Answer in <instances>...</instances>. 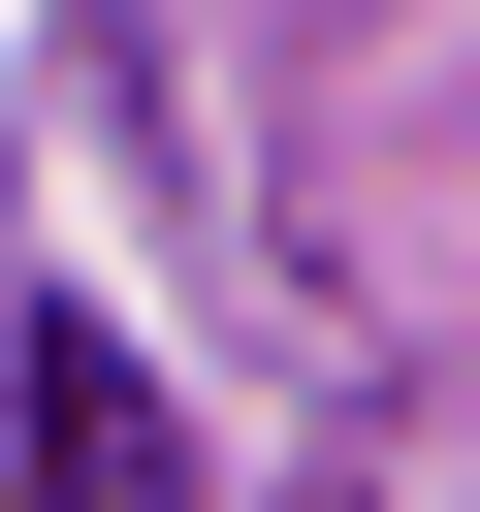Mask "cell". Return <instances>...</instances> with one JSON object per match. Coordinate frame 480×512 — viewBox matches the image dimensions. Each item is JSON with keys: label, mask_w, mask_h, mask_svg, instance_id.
Here are the masks:
<instances>
[{"label": "cell", "mask_w": 480, "mask_h": 512, "mask_svg": "<svg viewBox=\"0 0 480 512\" xmlns=\"http://www.w3.org/2000/svg\"><path fill=\"white\" fill-rule=\"evenodd\" d=\"M0 384H32V512H192V416L128 384V320H32Z\"/></svg>", "instance_id": "cell-1"}]
</instances>
